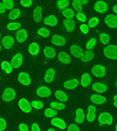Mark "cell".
<instances>
[{
	"mask_svg": "<svg viewBox=\"0 0 117 131\" xmlns=\"http://www.w3.org/2000/svg\"><path fill=\"white\" fill-rule=\"evenodd\" d=\"M21 93L22 89L17 85H4L0 90V104L4 106H13Z\"/></svg>",
	"mask_w": 117,
	"mask_h": 131,
	"instance_id": "6da1fadb",
	"label": "cell"
},
{
	"mask_svg": "<svg viewBox=\"0 0 117 131\" xmlns=\"http://www.w3.org/2000/svg\"><path fill=\"white\" fill-rule=\"evenodd\" d=\"M87 69H89L93 81H105L111 79V67L103 61L93 62Z\"/></svg>",
	"mask_w": 117,
	"mask_h": 131,
	"instance_id": "7a4b0ae2",
	"label": "cell"
},
{
	"mask_svg": "<svg viewBox=\"0 0 117 131\" xmlns=\"http://www.w3.org/2000/svg\"><path fill=\"white\" fill-rule=\"evenodd\" d=\"M116 121V112L108 107H102L98 110L95 126L101 129H111Z\"/></svg>",
	"mask_w": 117,
	"mask_h": 131,
	"instance_id": "3957f363",
	"label": "cell"
},
{
	"mask_svg": "<svg viewBox=\"0 0 117 131\" xmlns=\"http://www.w3.org/2000/svg\"><path fill=\"white\" fill-rule=\"evenodd\" d=\"M17 85L21 89L24 90H32L34 89V82H33V76L29 69H22L17 71Z\"/></svg>",
	"mask_w": 117,
	"mask_h": 131,
	"instance_id": "277c9868",
	"label": "cell"
},
{
	"mask_svg": "<svg viewBox=\"0 0 117 131\" xmlns=\"http://www.w3.org/2000/svg\"><path fill=\"white\" fill-rule=\"evenodd\" d=\"M57 76V67L52 63H44L42 68V84L52 86Z\"/></svg>",
	"mask_w": 117,
	"mask_h": 131,
	"instance_id": "5b68a950",
	"label": "cell"
},
{
	"mask_svg": "<svg viewBox=\"0 0 117 131\" xmlns=\"http://www.w3.org/2000/svg\"><path fill=\"white\" fill-rule=\"evenodd\" d=\"M67 50L72 56L73 61H77L84 52V47H83V41L79 37H73L71 38L67 46Z\"/></svg>",
	"mask_w": 117,
	"mask_h": 131,
	"instance_id": "8992f818",
	"label": "cell"
},
{
	"mask_svg": "<svg viewBox=\"0 0 117 131\" xmlns=\"http://www.w3.org/2000/svg\"><path fill=\"white\" fill-rule=\"evenodd\" d=\"M55 66L62 68V69H71L73 65V59L72 58V56L70 55V53L68 52V50L66 49H57V54H56L55 58Z\"/></svg>",
	"mask_w": 117,
	"mask_h": 131,
	"instance_id": "52a82bcc",
	"label": "cell"
},
{
	"mask_svg": "<svg viewBox=\"0 0 117 131\" xmlns=\"http://www.w3.org/2000/svg\"><path fill=\"white\" fill-rule=\"evenodd\" d=\"M60 21H61V17L59 15V13L55 10H51L44 15L41 25L49 28L52 30H58L60 28Z\"/></svg>",
	"mask_w": 117,
	"mask_h": 131,
	"instance_id": "ba28073f",
	"label": "cell"
},
{
	"mask_svg": "<svg viewBox=\"0 0 117 131\" xmlns=\"http://www.w3.org/2000/svg\"><path fill=\"white\" fill-rule=\"evenodd\" d=\"M49 40L51 46L54 47L57 49H67L70 38L58 30L52 31V35H51Z\"/></svg>",
	"mask_w": 117,
	"mask_h": 131,
	"instance_id": "9c48e42d",
	"label": "cell"
},
{
	"mask_svg": "<svg viewBox=\"0 0 117 131\" xmlns=\"http://www.w3.org/2000/svg\"><path fill=\"white\" fill-rule=\"evenodd\" d=\"M41 49H42L41 42L32 37L31 40L26 45L25 53H26L27 58H32V59H38V58H40Z\"/></svg>",
	"mask_w": 117,
	"mask_h": 131,
	"instance_id": "30bf717a",
	"label": "cell"
},
{
	"mask_svg": "<svg viewBox=\"0 0 117 131\" xmlns=\"http://www.w3.org/2000/svg\"><path fill=\"white\" fill-rule=\"evenodd\" d=\"M109 95L97 94V93L89 91L87 92V101H88V104L94 105V106H97L98 108L108 107L109 102H110Z\"/></svg>",
	"mask_w": 117,
	"mask_h": 131,
	"instance_id": "8fae6325",
	"label": "cell"
},
{
	"mask_svg": "<svg viewBox=\"0 0 117 131\" xmlns=\"http://www.w3.org/2000/svg\"><path fill=\"white\" fill-rule=\"evenodd\" d=\"M102 56H103V62L114 65L117 60V45L116 41L112 42L111 44L106 47H103L102 49Z\"/></svg>",
	"mask_w": 117,
	"mask_h": 131,
	"instance_id": "7c38bea8",
	"label": "cell"
},
{
	"mask_svg": "<svg viewBox=\"0 0 117 131\" xmlns=\"http://www.w3.org/2000/svg\"><path fill=\"white\" fill-rule=\"evenodd\" d=\"M90 91L97 94H103V95H109L111 93L112 89H111V79L110 80H105V81H93L91 85Z\"/></svg>",
	"mask_w": 117,
	"mask_h": 131,
	"instance_id": "4fadbf2b",
	"label": "cell"
},
{
	"mask_svg": "<svg viewBox=\"0 0 117 131\" xmlns=\"http://www.w3.org/2000/svg\"><path fill=\"white\" fill-rule=\"evenodd\" d=\"M62 89H64L68 93L72 94L74 93L77 90H79V80H78V75L75 74H71L64 78L61 85H59Z\"/></svg>",
	"mask_w": 117,
	"mask_h": 131,
	"instance_id": "5bb4252c",
	"label": "cell"
},
{
	"mask_svg": "<svg viewBox=\"0 0 117 131\" xmlns=\"http://www.w3.org/2000/svg\"><path fill=\"white\" fill-rule=\"evenodd\" d=\"M33 94L34 97L38 99H41L43 101H49L52 99L53 94V88L50 85H44V84H39L35 85L33 89Z\"/></svg>",
	"mask_w": 117,
	"mask_h": 131,
	"instance_id": "9a60e30c",
	"label": "cell"
},
{
	"mask_svg": "<svg viewBox=\"0 0 117 131\" xmlns=\"http://www.w3.org/2000/svg\"><path fill=\"white\" fill-rule=\"evenodd\" d=\"M0 45L3 49V52L6 53H13L18 49L13 34H11V33H3L0 39Z\"/></svg>",
	"mask_w": 117,
	"mask_h": 131,
	"instance_id": "2e32d148",
	"label": "cell"
},
{
	"mask_svg": "<svg viewBox=\"0 0 117 131\" xmlns=\"http://www.w3.org/2000/svg\"><path fill=\"white\" fill-rule=\"evenodd\" d=\"M15 105L17 107V111L19 112L21 115L26 116V115H32L34 113L32 106H31L30 99L24 93H21L19 95Z\"/></svg>",
	"mask_w": 117,
	"mask_h": 131,
	"instance_id": "e0dca14e",
	"label": "cell"
},
{
	"mask_svg": "<svg viewBox=\"0 0 117 131\" xmlns=\"http://www.w3.org/2000/svg\"><path fill=\"white\" fill-rule=\"evenodd\" d=\"M78 80H79V89L84 92L90 91L93 79L88 69H81L78 74Z\"/></svg>",
	"mask_w": 117,
	"mask_h": 131,
	"instance_id": "ac0fdd59",
	"label": "cell"
},
{
	"mask_svg": "<svg viewBox=\"0 0 117 131\" xmlns=\"http://www.w3.org/2000/svg\"><path fill=\"white\" fill-rule=\"evenodd\" d=\"M99 43V47H106L115 41V34L103 29L102 27L93 32Z\"/></svg>",
	"mask_w": 117,
	"mask_h": 131,
	"instance_id": "d6986e66",
	"label": "cell"
},
{
	"mask_svg": "<svg viewBox=\"0 0 117 131\" xmlns=\"http://www.w3.org/2000/svg\"><path fill=\"white\" fill-rule=\"evenodd\" d=\"M27 59L26 53L25 50H20V49H16L15 51H13V53H11L10 57V62L13 66V69L16 71L21 70L24 66V63Z\"/></svg>",
	"mask_w": 117,
	"mask_h": 131,
	"instance_id": "ffe728a7",
	"label": "cell"
},
{
	"mask_svg": "<svg viewBox=\"0 0 117 131\" xmlns=\"http://www.w3.org/2000/svg\"><path fill=\"white\" fill-rule=\"evenodd\" d=\"M99 108L92 105L85 106V126L87 127H95V123L97 118V113Z\"/></svg>",
	"mask_w": 117,
	"mask_h": 131,
	"instance_id": "44dd1931",
	"label": "cell"
},
{
	"mask_svg": "<svg viewBox=\"0 0 117 131\" xmlns=\"http://www.w3.org/2000/svg\"><path fill=\"white\" fill-rule=\"evenodd\" d=\"M76 30H77V23L75 22L74 19L68 20L61 18L59 30L68 36L70 39L75 37L74 34L76 33Z\"/></svg>",
	"mask_w": 117,
	"mask_h": 131,
	"instance_id": "7402d4cb",
	"label": "cell"
},
{
	"mask_svg": "<svg viewBox=\"0 0 117 131\" xmlns=\"http://www.w3.org/2000/svg\"><path fill=\"white\" fill-rule=\"evenodd\" d=\"M45 15V9L41 4H36L31 10L30 22L33 24L35 27L40 26L42 24L43 18Z\"/></svg>",
	"mask_w": 117,
	"mask_h": 131,
	"instance_id": "603a6c76",
	"label": "cell"
},
{
	"mask_svg": "<svg viewBox=\"0 0 117 131\" xmlns=\"http://www.w3.org/2000/svg\"><path fill=\"white\" fill-rule=\"evenodd\" d=\"M102 20V28L110 32L115 34V30H117V15L108 13L107 14L101 17Z\"/></svg>",
	"mask_w": 117,
	"mask_h": 131,
	"instance_id": "cb8c5ba5",
	"label": "cell"
},
{
	"mask_svg": "<svg viewBox=\"0 0 117 131\" xmlns=\"http://www.w3.org/2000/svg\"><path fill=\"white\" fill-rule=\"evenodd\" d=\"M13 37L15 39L17 48H21V47L26 46L28 42L32 38L30 30L28 29H26L25 27L22 28V29H20L19 30H17L16 32L13 33Z\"/></svg>",
	"mask_w": 117,
	"mask_h": 131,
	"instance_id": "d4e9b609",
	"label": "cell"
},
{
	"mask_svg": "<svg viewBox=\"0 0 117 131\" xmlns=\"http://www.w3.org/2000/svg\"><path fill=\"white\" fill-rule=\"evenodd\" d=\"M56 54H57V49L51 45H42L41 49V58L44 63H52L55 61Z\"/></svg>",
	"mask_w": 117,
	"mask_h": 131,
	"instance_id": "484cf974",
	"label": "cell"
},
{
	"mask_svg": "<svg viewBox=\"0 0 117 131\" xmlns=\"http://www.w3.org/2000/svg\"><path fill=\"white\" fill-rule=\"evenodd\" d=\"M91 9L94 12V14L101 17L109 13L110 3L106 0H95L91 4Z\"/></svg>",
	"mask_w": 117,
	"mask_h": 131,
	"instance_id": "4316f807",
	"label": "cell"
},
{
	"mask_svg": "<svg viewBox=\"0 0 117 131\" xmlns=\"http://www.w3.org/2000/svg\"><path fill=\"white\" fill-rule=\"evenodd\" d=\"M53 30H52L51 29L47 28V27L40 25L34 28L33 32V38L37 39L38 41H43V40H48L50 39V37L52 35V33Z\"/></svg>",
	"mask_w": 117,
	"mask_h": 131,
	"instance_id": "83f0119b",
	"label": "cell"
},
{
	"mask_svg": "<svg viewBox=\"0 0 117 131\" xmlns=\"http://www.w3.org/2000/svg\"><path fill=\"white\" fill-rule=\"evenodd\" d=\"M95 51L92 50H84L81 57L76 61L78 66L81 69H87L89 66H91L92 63L94 62Z\"/></svg>",
	"mask_w": 117,
	"mask_h": 131,
	"instance_id": "f1b7e54d",
	"label": "cell"
},
{
	"mask_svg": "<svg viewBox=\"0 0 117 131\" xmlns=\"http://www.w3.org/2000/svg\"><path fill=\"white\" fill-rule=\"evenodd\" d=\"M71 122L79 126H85V106H75L72 109Z\"/></svg>",
	"mask_w": 117,
	"mask_h": 131,
	"instance_id": "f546056e",
	"label": "cell"
},
{
	"mask_svg": "<svg viewBox=\"0 0 117 131\" xmlns=\"http://www.w3.org/2000/svg\"><path fill=\"white\" fill-rule=\"evenodd\" d=\"M25 22L21 20V21H12V22H7L4 21L2 24V29L5 33H11L13 34L14 32H16L17 30H19L20 29L24 28Z\"/></svg>",
	"mask_w": 117,
	"mask_h": 131,
	"instance_id": "4dcf8cb0",
	"label": "cell"
},
{
	"mask_svg": "<svg viewBox=\"0 0 117 131\" xmlns=\"http://www.w3.org/2000/svg\"><path fill=\"white\" fill-rule=\"evenodd\" d=\"M24 17H25V13L22 9H20L19 7L16 6L14 9H13L10 12H7V14L4 21L7 22H12V21H24Z\"/></svg>",
	"mask_w": 117,
	"mask_h": 131,
	"instance_id": "1f68e13d",
	"label": "cell"
},
{
	"mask_svg": "<svg viewBox=\"0 0 117 131\" xmlns=\"http://www.w3.org/2000/svg\"><path fill=\"white\" fill-rule=\"evenodd\" d=\"M0 72L4 76V78L12 77L15 73V70L13 69L9 59L3 58V57L0 58Z\"/></svg>",
	"mask_w": 117,
	"mask_h": 131,
	"instance_id": "d6a6232c",
	"label": "cell"
},
{
	"mask_svg": "<svg viewBox=\"0 0 117 131\" xmlns=\"http://www.w3.org/2000/svg\"><path fill=\"white\" fill-rule=\"evenodd\" d=\"M47 123L49 124L50 126L55 128L56 130L58 131H65L67 125H68V122L66 121V119L64 118L63 115H58L54 118L47 121Z\"/></svg>",
	"mask_w": 117,
	"mask_h": 131,
	"instance_id": "836d02e7",
	"label": "cell"
},
{
	"mask_svg": "<svg viewBox=\"0 0 117 131\" xmlns=\"http://www.w3.org/2000/svg\"><path fill=\"white\" fill-rule=\"evenodd\" d=\"M52 99L55 101L61 102V103H66L69 104L71 101V94L62 89L59 85L53 88V94H52Z\"/></svg>",
	"mask_w": 117,
	"mask_h": 131,
	"instance_id": "e575fe53",
	"label": "cell"
},
{
	"mask_svg": "<svg viewBox=\"0 0 117 131\" xmlns=\"http://www.w3.org/2000/svg\"><path fill=\"white\" fill-rule=\"evenodd\" d=\"M47 105L50 106L51 108H52V109H54L55 111H57L59 114L63 115V116L69 111V108H70V105L69 104L55 101L53 99H51L49 101H47Z\"/></svg>",
	"mask_w": 117,
	"mask_h": 131,
	"instance_id": "d590c367",
	"label": "cell"
},
{
	"mask_svg": "<svg viewBox=\"0 0 117 131\" xmlns=\"http://www.w3.org/2000/svg\"><path fill=\"white\" fill-rule=\"evenodd\" d=\"M83 47L85 50H92V51H94L99 47V43L94 33L92 32L89 37L85 38V40L83 41Z\"/></svg>",
	"mask_w": 117,
	"mask_h": 131,
	"instance_id": "8d00e7d4",
	"label": "cell"
},
{
	"mask_svg": "<svg viewBox=\"0 0 117 131\" xmlns=\"http://www.w3.org/2000/svg\"><path fill=\"white\" fill-rule=\"evenodd\" d=\"M86 24L90 28V30L92 32H94L95 30H97L99 28L102 27V20L100 16H98L96 14H91V15H89Z\"/></svg>",
	"mask_w": 117,
	"mask_h": 131,
	"instance_id": "74e56055",
	"label": "cell"
},
{
	"mask_svg": "<svg viewBox=\"0 0 117 131\" xmlns=\"http://www.w3.org/2000/svg\"><path fill=\"white\" fill-rule=\"evenodd\" d=\"M30 102H31V106H32L34 113H37V112L40 113L47 106V102L43 101L41 99L35 98V97L33 99H30Z\"/></svg>",
	"mask_w": 117,
	"mask_h": 131,
	"instance_id": "f35d334b",
	"label": "cell"
},
{
	"mask_svg": "<svg viewBox=\"0 0 117 131\" xmlns=\"http://www.w3.org/2000/svg\"><path fill=\"white\" fill-rule=\"evenodd\" d=\"M40 115H41V117H42V119L44 120V121H49V120H51V119L54 118V117H56V116H58V115H61L59 114L58 112L55 111L54 109H52V108H51L50 106H46L44 109H43V111L40 112Z\"/></svg>",
	"mask_w": 117,
	"mask_h": 131,
	"instance_id": "ab89813d",
	"label": "cell"
},
{
	"mask_svg": "<svg viewBox=\"0 0 117 131\" xmlns=\"http://www.w3.org/2000/svg\"><path fill=\"white\" fill-rule=\"evenodd\" d=\"M76 33H78L83 38H87V37H89L92 33V31L90 30V28L87 26V24L85 23V24H78Z\"/></svg>",
	"mask_w": 117,
	"mask_h": 131,
	"instance_id": "60d3db41",
	"label": "cell"
},
{
	"mask_svg": "<svg viewBox=\"0 0 117 131\" xmlns=\"http://www.w3.org/2000/svg\"><path fill=\"white\" fill-rule=\"evenodd\" d=\"M10 128L9 115L6 113H0V131H8Z\"/></svg>",
	"mask_w": 117,
	"mask_h": 131,
	"instance_id": "b9f144b4",
	"label": "cell"
},
{
	"mask_svg": "<svg viewBox=\"0 0 117 131\" xmlns=\"http://www.w3.org/2000/svg\"><path fill=\"white\" fill-rule=\"evenodd\" d=\"M59 15L61 18L63 19H68V20H72V19H74V16H75V12L72 10L71 7H69L65 10H61V12H59Z\"/></svg>",
	"mask_w": 117,
	"mask_h": 131,
	"instance_id": "7bdbcfd3",
	"label": "cell"
},
{
	"mask_svg": "<svg viewBox=\"0 0 117 131\" xmlns=\"http://www.w3.org/2000/svg\"><path fill=\"white\" fill-rule=\"evenodd\" d=\"M69 7H71V0H57L54 3V10L59 13Z\"/></svg>",
	"mask_w": 117,
	"mask_h": 131,
	"instance_id": "ee69618b",
	"label": "cell"
},
{
	"mask_svg": "<svg viewBox=\"0 0 117 131\" xmlns=\"http://www.w3.org/2000/svg\"><path fill=\"white\" fill-rule=\"evenodd\" d=\"M110 102H109V105L108 108H110L111 110L116 112L117 111V92H111L110 93Z\"/></svg>",
	"mask_w": 117,
	"mask_h": 131,
	"instance_id": "f6af8a7d",
	"label": "cell"
},
{
	"mask_svg": "<svg viewBox=\"0 0 117 131\" xmlns=\"http://www.w3.org/2000/svg\"><path fill=\"white\" fill-rule=\"evenodd\" d=\"M17 6L19 7L20 9L24 10H32V8L34 6V2L33 0H18L16 1Z\"/></svg>",
	"mask_w": 117,
	"mask_h": 131,
	"instance_id": "bcb514c9",
	"label": "cell"
},
{
	"mask_svg": "<svg viewBox=\"0 0 117 131\" xmlns=\"http://www.w3.org/2000/svg\"><path fill=\"white\" fill-rule=\"evenodd\" d=\"M89 15L86 12H81V13H75L74 20L77 24H85L87 23Z\"/></svg>",
	"mask_w": 117,
	"mask_h": 131,
	"instance_id": "7dc6e473",
	"label": "cell"
},
{
	"mask_svg": "<svg viewBox=\"0 0 117 131\" xmlns=\"http://www.w3.org/2000/svg\"><path fill=\"white\" fill-rule=\"evenodd\" d=\"M71 8L74 10L75 13L85 12L84 7L82 6L81 1H80V0H72V1H71Z\"/></svg>",
	"mask_w": 117,
	"mask_h": 131,
	"instance_id": "c3c4849f",
	"label": "cell"
},
{
	"mask_svg": "<svg viewBox=\"0 0 117 131\" xmlns=\"http://www.w3.org/2000/svg\"><path fill=\"white\" fill-rule=\"evenodd\" d=\"M1 1H2V4L7 12H10L17 6L16 1H14V0H1Z\"/></svg>",
	"mask_w": 117,
	"mask_h": 131,
	"instance_id": "681fc988",
	"label": "cell"
},
{
	"mask_svg": "<svg viewBox=\"0 0 117 131\" xmlns=\"http://www.w3.org/2000/svg\"><path fill=\"white\" fill-rule=\"evenodd\" d=\"M29 125L30 131H44L41 125H40V123L37 120H33V121L29 122Z\"/></svg>",
	"mask_w": 117,
	"mask_h": 131,
	"instance_id": "f907efd6",
	"label": "cell"
},
{
	"mask_svg": "<svg viewBox=\"0 0 117 131\" xmlns=\"http://www.w3.org/2000/svg\"><path fill=\"white\" fill-rule=\"evenodd\" d=\"M16 131H30V125L29 122L20 121L17 124Z\"/></svg>",
	"mask_w": 117,
	"mask_h": 131,
	"instance_id": "816d5d0a",
	"label": "cell"
},
{
	"mask_svg": "<svg viewBox=\"0 0 117 131\" xmlns=\"http://www.w3.org/2000/svg\"><path fill=\"white\" fill-rule=\"evenodd\" d=\"M65 131H83V127L79 126V125H77L76 124L72 123V122H69Z\"/></svg>",
	"mask_w": 117,
	"mask_h": 131,
	"instance_id": "f5cc1de1",
	"label": "cell"
},
{
	"mask_svg": "<svg viewBox=\"0 0 117 131\" xmlns=\"http://www.w3.org/2000/svg\"><path fill=\"white\" fill-rule=\"evenodd\" d=\"M109 13H112V14H115L117 15V3L116 2H114L111 5L110 4V10H109Z\"/></svg>",
	"mask_w": 117,
	"mask_h": 131,
	"instance_id": "db71d44e",
	"label": "cell"
},
{
	"mask_svg": "<svg viewBox=\"0 0 117 131\" xmlns=\"http://www.w3.org/2000/svg\"><path fill=\"white\" fill-rule=\"evenodd\" d=\"M6 14H7V10H6V9L4 8L3 4H2V1L0 0V16L2 17V18H5Z\"/></svg>",
	"mask_w": 117,
	"mask_h": 131,
	"instance_id": "11a10c76",
	"label": "cell"
},
{
	"mask_svg": "<svg viewBox=\"0 0 117 131\" xmlns=\"http://www.w3.org/2000/svg\"><path fill=\"white\" fill-rule=\"evenodd\" d=\"M81 1V4L82 6L85 7V6H89L90 3H91V1H89V0H80Z\"/></svg>",
	"mask_w": 117,
	"mask_h": 131,
	"instance_id": "9f6ffc18",
	"label": "cell"
},
{
	"mask_svg": "<svg viewBox=\"0 0 117 131\" xmlns=\"http://www.w3.org/2000/svg\"><path fill=\"white\" fill-rule=\"evenodd\" d=\"M4 76L1 74V72H0V85H5V80H4Z\"/></svg>",
	"mask_w": 117,
	"mask_h": 131,
	"instance_id": "6f0895ef",
	"label": "cell"
},
{
	"mask_svg": "<svg viewBox=\"0 0 117 131\" xmlns=\"http://www.w3.org/2000/svg\"><path fill=\"white\" fill-rule=\"evenodd\" d=\"M44 131H58V130H56L55 128H53V127H52V126H48V127H46L45 128V130Z\"/></svg>",
	"mask_w": 117,
	"mask_h": 131,
	"instance_id": "680465c9",
	"label": "cell"
},
{
	"mask_svg": "<svg viewBox=\"0 0 117 131\" xmlns=\"http://www.w3.org/2000/svg\"><path fill=\"white\" fill-rule=\"evenodd\" d=\"M110 130H111V131H117V121L114 123V125H112V127H111Z\"/></svg>",
	"mask_w": 117,
	"mask_h": 131,
	"instance_id": "91938a15",
	"label": "cell"
},
{
	"mask_svg": "<svg viewBox=\"0 0 117 131\" xmlns=\"http://www.w3.org/2000/svg\"><path fill=\"white\" fill-rule=\"evenodd\" d=\"M3 29H2V27H0V39H1V37H2V35H3Z\"/></svg>",
	"mask_w": 117,
	"mask_h": 131,
	"instance_id": "94428289",
	"label": "cell"
},
{
	"mask_svg": "<svg viewBox=\"0 0 117 131\" xmlns=\"http://www.w3.org/2000/svg\"><path fill=\"white\" fill-rule=\"evenodd\" d=\"M2 54H3V49H2V47L0 45V58L2 57Z\"/></svg>",
	"mask_w": 117,
	"mask_h": 131,
	"instance_id": "6125c7cd",
	"label": "cell"
},
{
	"mask_svg": "<svg viewBox=\"0 0 117 131\" xmlns=\"http://www.w3.org/2000/svg\"><path fill=\"white\" fill-rule=\"evenodd\" d=\"M4 22V18H2V17L0 16V27L2 26V24H3Z\"/></svg>",
	"mask_w": 117,
	"mask_h": 131,
	"instance_id": "be15d7a7",
	"label": "cell"
},
{
	"mask_svg": "<svg viewBox=\"0 0 117 131\" xmlns=\"http://www.w3.org/2000/svg\"><path fill=\"white\" fill-rule=\"evenodd\" d=\"M8 131H16V129H15V128H10Z\"/></svg>",
	"mask_w": 117,
	"mask_h": 131,
	"instance_id": "e7e4bbea",
	"label": "cell"
}]
</instances>
